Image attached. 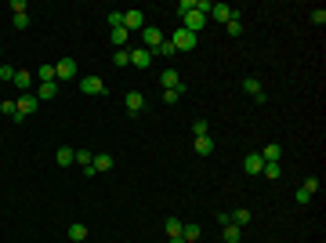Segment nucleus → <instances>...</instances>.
Instances as JSON below:
<instances>
[{
  "label": "nucleus",
  "mask_w": 326,
  "mask_h": 243,
  "mask_svg": "<svg viewBox=\"0 0 326 243\" xmlns=\"http://www.w3.org/2000/svg\"><path fill=\"white\" fill-rule=\"evenodd\" d=\"M37 105H40V98L33 95V91H26V95H22L19 102H15V109H19V116H15V120H26V116H33V113H37Z\"/></svg>",
  "instance_id": "nucleus-1"
},
{
  "label": "nucleus",
  "mask_w": 326,
  "mask_h": 243,
  "mask_svg": "<svg viewBox=\"0 0 326 243\" xmlns=\"http://www.w3.org/2000/svg\"><path fill=\"white\" fill-rule=\"evenodd\" d=\"M181 22H185L181 29H189V33H196V37H199V29H203V22H207V11H199V8H192V11L185 15Z\"/></svg>",
  "instance_id": "nucleus-2"
},
{
  "label": "nucleus",
  "mask_w": 326,
  "mask_h": 243,
  "mask_svg": "<svg viewBox=\"0 0 326 243\" xmlns=\"http://www.w3.org/2000/svg\"><path fill=\"white\" fill-rule=\"evenodd\" d=\"M170 44H174L178 51H196L199 37H196V33H189V29H178V33H174V40H170Z\"/></svg>",
  "instance_id": "nucleus-3"
},
{
  "label": "nucleus",
  "mask_w": 326,
  "mask_h": 243,
  "mask_svg": "<svg viewBox=\"0 0 326 243\" xmlns=\"http://www.w3.org/2000/svg\"><path fill=\"white\" fill-rule=\"evenodd\" d=\"M142 40H145V51H156L160 44H163V29L160 26H145L142 29Z\"/></svg>",
  "instance_id": "nucleus-4"
},
{
  "label": "nucleus",
  "mask_w": 326,
  "mask_h": 243,
  "mask_svg": "<svg viewBox=\"0 0 326 243\" xmlns=\"http://www.w3.org/2000/svg\"><path fill=\"white\" fill-rule=\"evenodd\" d=\"M210 19H217V22H232V19H239V11L232 8V4H210Z\"/></svg>",
  "instance_id": "nucleus-5"
},
{
  "label": "nucleus",
  "mask_w": 326,
  "mask_h": 243,
  "mask_svg": "<svg viewBox=\"0 0 326 243\" xmlns=\"http://www.w3.org/2000/svg\"><path fill=\"white\" fill-rule=\"evenodd\" d=\"M80 91H84V95H105V80L102 77H84Z\"/></svg>",
  "instance_id": "nucleus-6"
},
{
  "label": "nucleus",
  "mask_w": 326,
  "mask_h": 243,
  "mask_svg": "<svg viewBox=\"0 0 326 243\" xmlns=\"http://www.w3.org/2000/svg\"><path fill=\"white\" fill-rule=\"evenodd\" d=\"M243 171H246V174H261V171H265L261 153H246V156H243Z\"/></svg>",
  "instance_id": "nucleus-7"
},
{
  "label": "nucleus",
  "mask_w": 326,
  "mask_h": 243,
  "mask_svg": "<svg viewBox=\"0 0 326 243\" xmlns=\"http://www.w3.org/2000/svg\"><path fill=\"white\" fill-rule=\"evenodd\" d=\"M123 29H145V15L142 11H123Z\"/></svg>",
  "instance_id": "nucleus-8"
},
{
  "label": "nucleus",
  "mask_w": 326,
  "mask_h": 243,
  "mask_svg": "<svg viewBox=\"0 0 326 243\" xmlns=\"http://www.w3.org/2000/svg\"><path fill=\"white\" fill-rule=\"evenodd\" d=\"M123 105H127V113H142L145 95H142V91H127V95H123Z\"/></svg>",
  "instance_id": "nucleus-9"
},
{
  "label": "nucleus",
  "mask_w": 326,
  "mask_h": 243,
  "mask_svg": "<svg viewBox=\"0 0 326 243\" xmlns=\"http://www.w3.org/2000/svg\"><path fill=\"white\" fill-rule=\"evenodd\" d=\"M55 77L58 80H73L76 77V62H73V58H62V62L55 66Z\"/></svg>",
  "instance_id": "nucleus-10"
},
{
  "label": "nucleus",
  "mask_w": 326,
  "mask_h": 243,
  "mask_svg": "<svg viewBox=\"0 0 326 243\" xmlns=\"http://www.w3.org/2000/svg\"><path fill=\"white\" fill-rule=\"evenodd\" d=\"M160 84H163V91H178V87H181L178 69H163V73H160Z\"/></svg>",
  "instance_id": "nucleus-11"
},
{
  "label": "nucleus",
  "mask_w": 326,
  "mask_h": 243,
  "mask_svg": "<svg viewBox=\"0 0 326 243\" xmlns=\"http://www.w3.org/2000/svg\"><path fill=\"white\" fill-rule=\"evenodd\" d=\"M11 84H15V87H19L22 95H26V91L33 87V73H29V69H15V80H11Z\"/></svg>",
  "instance_id": "nucleus-12"
},
{
  "label": "nucleus",
  "mask_w": 326,
  "mask_h": 243,
  "mask_svg": "<svg viewBox=\"0 0 326 243\" xmlns=\"http://www.w3.org/2000/svg\"><path fill=\"white\" fill-rule=\"evenodd\" d=\"M243 91H246V95H250L254 102H265V91H261V80L246 77V80H243Z\"/></svg>",
  "instance_id": "nucleus-13"
},
{
  "label": "nucleus",
  "mask_w": 326,
  "mask_h": 243,
  "mask_svg": "<svg viewBox=\"0 0 326 243\" xmlns=\"http://www.w3.org/2000/svg\"><path fill=\"white\" fill-rule=\"evenodd\" d=\"M149 62H152V51H145V48L131 51V66H142V69H149Z\"/></svg>",
  "instance_id": "nucleus-14"
},
{
  "label": "nucleus",
  "mask_w": 326,
  "mask_h": 243,
  "mask_svg": "<svg viewBox=\"0 0 326 243\" xmlns=\"http://www.w3.org/2000/svg\"><path fill=\"white\" fill-rule=\"evenodd\" d=\"M37 98H40V102H44V98H58V80L40 84V87H37Z\"/></svg>",
  "instance_id": "nucleus-15"
},
{
  "label": "nucleus",
  "mask_w": 326,
  "mask_h": 243,
  "mask_svg": "<svg viewBox=\"0 0 326 243\" xmlns=\"http://www.w3.org/2000/svg\"><path fill=\"white\" fill-rule=\"evenodd\" d=\"M279 156H283V145H279V142L265 145V153H261V160H265V163H279Z\"/></svg>",
  "instance_id": "nucleus-16"
},
{
  "label": "nucleus",
  "mask_w": 326,
  "mask_h": 243,
  "mask_svg": "<svg viewBox=\"0 0 326 243\" xmlns=\"http://www.w3.org/2000/svg\"><path fill=\"white\" fill-rule=\"evenodd\" d=\"M91 167H95V174H98V171H109V167H113V156H109V153H98L95 160H91Z\"/></svg>",
  "instance_id": "nucleus-17"
},
{
  "label": "nucleus",
  "mask_w": 326,
  "mask_h": 243,
  "mask_svg": "<svg viewBox=\"0 0 326 243\" xmlns=\"http://www.w3.org/2000/svg\"><path fill=\"white\" fill-rule=\"evenodd\" d=\"M254 214H250V210H246V207H239V210H232V225H239V229H243V225L246 221H250Z\"/></svg>",
  "instance_id": "nucleus-18"
},
{
  "label": "nucleus",
  "mask_w": 326,
  "mask_h": 243,
  "mask_svg": "<svg viewBox=\"0 0 326 243\" xmlns=\"http://www.w3.org/2000/svg\"><path fill=\"white\" fill-rule=\"evenodd\" d=\"M196 153H199V156H210V153H214V142L207 138V134H203V138H196Z\"/></svg>",
  "instance_id": "nucleus-19"
},
{
  "label": "nucleus",
  "mask_w": 326,
  "mask_h": 243,
  "mask_svg": "<svg viewBox=\"0 0 326 243\" xmlns=\"http://www.w3.org/2000/svg\"><path fill=\"white\" fill-rule=\"evenodd\" d=\"M181 239L185 243H196L199 239V225H181Z\"/></svg>",
  "instance_id": "nucleus-20"
},
{
  "label": "nucleus",
  "mask_w": 326,
  "mask_h": 243,
  "mask_svg": "<svg viewBox=\"0 0 326 243\" xmlns=\"http://www.w3.org/2000/svg\"><path fill=\"white\" fill-rule=\"evenodd\" d=\"M239 236H243V229H239V225H225V243H239Z\"/></svg>",
  "instance_id": "nucleus-21"
},
{
  "label": "nucleus",
  "mask_w": 326,
  "mask_h": 243,
  "mask_svg": "<svg viewBox=\"0 0 326 243\" xmlns=\"http://www.w3.org/2000/svg\"><path fill=\"white\" fill-rule=\"evenodd\" d=\"M73 153H76V149L62 145V149H58V167H69V163H73Z\"/></svg>",
  "instance_id": "nucleus-22"
},
{
  "label": "nucleus",
  "mask_w": 326,
  "mask_h": 243,
  "mask_svg": "<svg viewBox=\"0 0 326 243\" xmlns=\"http://www.w3.org/2000/svg\"><path fill=\"white\" fill-rule=\"evenodd\" d=\"M69 239H76V243H80V239H87V225H80V221H76V225H69Z\"/></svg>",
  "instance_id": "nucleus-23"
},
{
  "label": "nucleus",
  "mask_w": 326,
  "mask_h": 243,
  "mask_svg": "<svg viewBox=\"0 0 326 243\" xmlns=\"http://www.w3.org/2000/svg\"><path fill=\"white\" fill-rule=\"evenodd\" d=\"M37 80H40V84H48V80H58V77H55V66H40V69H37Z\"/></svg>",
  "instance_id": "nucleus-24"
},
{
  "label": "nucleus",
  "mask_w": 326,
  "mask_h": 243,
  "mask_svg": "<svg viewBox=\"0 0 326 243\" xmlns=\"http://www.w3.org/2000/svg\"><path fill=\"white\" fill-rule=\"evenodd\" d=\"M181 218H167V225H163V229H167V236H181Z\"/></svg>",
  "instance_id": "nucleus-25"
},
{
  "label": "nucleus",
  "mask_w": 326,
  "mask_h": 243,
  "mask_svg": "<svg viewBox=\"0 0 326 243\" xmlns=\"http://www.w3.org/2000/svg\"><path fill=\"white\" fill-rule=\"evenodd\" d=\"M123 66H131V51L127 48H116V69H123Z\"/></svg>",
  "instance_id": "nucleus-26"
},
{
  "label": "nucleus",
  "mask_w": 326,
  "mask_h": 243,
  "mask_svg": "<svg viewBox=\"0 0 326 243\" xmlns=\"http://www.w3.org/2000/svg\"><path fill=\"white\" fill-rule=\"evenodd\" d=\"M174 51H178V48H174L170 40H163L160 48H156V55H160V58H174Z\"/></svg>",
  "instance_id": "nucleus-27"
},
{
  "label": "nucleus",
  "mask_w": 326,
  "mask_h": 243,
  "mask_svg": "<svg viewBox=\"0 0 326 243\" xmlns=\"http://www.w3.org/2000/svg\"><path fill=\"white\" fill-rule=\"evenodd\" d=\"M113 40H116V48H127L131 33H127V29H113Z\"/></svg>",
  "instance_id": "nucleus-28"
},
{
  "label": "nucleus",
  "mask_w": 326,
  "mask_h": 243,
  "mask_svg": "<svg viewBox=\"0 0 326 243\" xmlns=\"http://www.w3.org/2000/svg\"><path fill=\"white\" fill-rule=\"evenodd\" d=\"M301 189H304L308 196H312V192H319V178H304V181H301Z\"/></svg>",
  "instance_id": "nucleus-29"
},
{
  "label": "nucleus",
  "mask_w": 326,
  "mask_h": 243,
  "mask_svg": "<svg viewBox=\"0 0 326 243\" xmlns=\"http://www.w3.org/2000/svg\"><path fill=\"white\" fill-rule=\"evenodd\" d=\"M225 29H228V37H239V33H243V22L232 19V22H225Z\"/></svg>",
  "instance_id": "nucleus-30"
},
{
  "label": "nucleus",
  "mask_w": 326,
  "mask_h": 243,
  "mask_svg": "<svg viewBox=\"0 0 326 243\" xmlns=\"http://www.w3.org/2000/svg\"><path fill=\"white\" fill-rule=\"evenodd\" d=\"M109 26H113V29H123V11H109Z\"/></svg>",
  "instance_id": "nucleus-31"
},
{
  "label": "nucleus",
  "mask_w": 326,
  "mask_h": 243,
  "mask_svg": "<svg viewBox=\"0 0 326 243\" xmlns=\"http://www.w3.org/2000/svg\"><path fill=\"white\" fill-rule=\"evenodd\" d=\"M192 8H196V0H178V15H181V19H185Z\"/></svg>",
  "instance_id": "nucleus-32"
},
{
  "label": "nucleus",
  "mask_w": 326,
  "mask_h": 243,
  "mask_svg": "<svg viewBox=\"0 0 326 243\" xmlns=\"http://www.w3.org/2000/svg\"><path fill=\"white\" fill-rule=\"evenodd\" d=\"M181 91H185V87H178V91H163V102H167V105H174V102L181 98Z\"/></svg>",
  "instance_id": "nucleus-33"
},
{
  "label": "nucleus",
  "mask_w": 326,
  "mask_h": 243,
  "mask_svg": "<svg viewBox=\"0 0 326 243\" xmlns=\"http://www.w3.org/2000/svg\"><path fill=\"white\" fill-rule=\"evenodd\" d=\"M261 174H265V178H279L283 171H279V163H265V171H261Z\"/></svg>",
  "instance_id": "nucleus-34"
},
{
  "label": "nucleus",
  "mask_w": 326,
  "mask_h": 243,
  "mask_svg": "<svg viewBox=\"0 0 326 243\" xmlns=\"http://www.w3.org/2000/svg\"><path fill=\"white\" fill-rule=\"evenodd\" d=\"M192 134H196V138H203V134H207V120H196V124H192Z\"/></svg>",
  "instance_id": "nucleus-35"
},
{
  "label": "nucleus",
  "mask_w": 326,
  "mask_h": 243,
  "mask_svg": "<svg viewBox=\"0 0 326 243\" xmlns=\"http://www.w3.org/2000/svg\"><path fill=\"white\" fill-rule=\"evenodd\" d=\"M0 113H8V116H19V109H15V102L8 98V102H0Z\"/></svg>",
  "instance_id": "nucleus-36"
},
{
  "label": "nucleus",
  "mask_w": 326,
  "mask_h": 243,
  "mask_svg": "<svg viewBox=\"0 0 326 243\" xmlns=\"http://www.w3.org/2000/svg\"><path fill=\"white\" fill-rule=\"evenodd\" d=\"M293 200H297V203H301V207H304V203H308V200H312V196H308V192H304V189H297V192H293Z\"/></svg>",
  "instance_id": "nucleus-37"
},
{
  "label": "nucleus",
  "mask_w": 326,
  "mask_h": 243,
  "mask_svg": "<svg viewBox=\"0 0 326 243\" xmlns=\"http://www.w3.org/2000/svg\"><path fill=\"white\" fill-rule=\"evenodd\" d=\"M11 11L15 15H26V0H11Z\"/></svg>",
  "instance_id": "nucleus-38"
},
{
  "label": "nucleus",
  "mask_w": 326,
  "mask_h": 243,
  "mask_svg": "<svg viewBox=\"0 0 326 243\" xmlns=\"http://www.w3.org/2000/svg\"><path fill=\"white\" fill-rule=\"evenodd\" d=\"M29 26V15H15V29H26Z\"/></svg>",
  "instance_id": "nucleus-39"
},
{
  "label": "nucleus",
  "mask_w": 326,
  "mask_h": 243,
  "mask_svg": "<svg viewBox=\"0 0 326 243\" xmlns=\"http://www.w3.org/2000/svg\"><path fill=\"white\" fill-rule=\"evenodd\" d=\"M0 80H15V69L11 66H0Z\"/></svg>",
  "instance_id": "nucleus-40"
},
{
  "label": "nucleus",
  "mask_w": 326,
  "mask_h": 243,
  "mask_svg": "<svg viewBox=\"0 0 326 243\" xmlns=\"http://www.w3.org/2000/svg\"><path fill=\"white\" fill-rule=\"evenodd\" d=\"M312 22H315V26H322V22H326V11H322V8H319V11H312Z\"/></svg>",
  "instance_id": "nucleus-41"
},
{
  "label": "nucleus",
  "mask_w": 326,
  "mask_h": 243,
  "mask_svg": "<svg viewBox=\"0 0 326 243\" xmlns=\"http://www.w3.org/2000/svg\"><path fill=\"white\" fill-rule=\"evenodd\" d=\"M170 243H185V239H181V236H170Z\"/></svg>",
  "instance_id": "nucleus-42"
}]
</instances>
